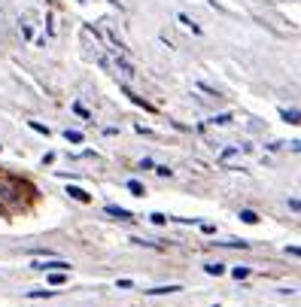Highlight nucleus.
Instances as JSON below:
<instances>
[{
  "instance_id": "0eeeda50",
  "label": "nucleus",
  "mask_w": 301,
  "mask_h": 307,
  "mask_svg": "<svg viewBox=\"0 0 301 307\" xmlns=\"http://www.w3.org/2000/svg\"><path fill=\"white\" fill-rule=\"evenodd\" d=\"M252 274V268H247V265H234V268H231V277H234V280H247Z\"/></svg>"
},
{
  "instance_id": "6e6552de",
  "label": "nucleus",
  "mask_w": 301,
  "mask_h": 307,
  "mask_svg": "<svg viewBox=\"0 0 301 307\" xmlns=\"http://www.w3.org/2000/svg\"><path fill=\"white\" fill-rule=\"evenodd\" d=\"M170 292H183L180 286H152L146 295H170Z\"/></svg>"
},
{
  "instance_id": "412c9836",
  "label": "nucleus",
  "mask_w": 301,
  "mask_h": 307,
  "mask_svg": "<svg viewBox=\"0 0 301 307\" xmlns=\"http://www.w3.org/2000/svg\"><path fill=\"white\" fill-rule=\"evenodd\" d=\"M295 149H298V152H301V143H298V146H295Z\"/></svg>"
},
{
  "instance_id": "2eb2a0df",
  "label": "nucleus",
  "mask_w": 301,
  "mask_h": 307,
  "mask_svg": "<svg viewBox=\"0 0 301 307\" xmlns=\"http://www.w3.org/2000/svg\"><path fill=\"white\" fill-rule=\"evenodd\" d=\"M149 222H152V225H165L167 216H165V213H152V216H149Z\"/></svg>"
},
{
  "instance_id": "a211bd4d",
  "label": "nucleus",
  "mask_w": 301,
  "mask_h": 307,
  "mask_svg": "<svg viewBox=\"0 0 301 307\" xmlns=\"http://www.w3.org/2000/svg\"><path fill=\"white\" fill-rule=\"evenodd\" d=\"M73 113H76V116H83V119H88V110L83 104H73Z\"/></svg>"
},
{
  "instance_id": "9b49d317",
  "label": "nucleus",
  "mask_w": 301,
  "mask_h": 307,
  "mask_svg": "<svg viewBox=\"0 0 301 307\" xmlns=\"http://www.w3.org/2000/svg\"><path fill=\"white\" fill-rule=\"evenodd\" d=\"M180 25H186V28H189L192 33H201V28H198V25H195V21H192L189 16H180Z\"/></svg>"
},
{
  "instance_id": "4be33fe9",
  "label": "nucleus",
  "mask_w": 301,
  "mask_h": 307,
  "mask_svg": "<svg viewBox=\"0 0 301 307\" xmlns=\"http://www.w3.org/2000/svg\"><path fill=\"white\" fill-rule=\"evenodd\" d=\"M0 149H3V146H0Z\"/></svg>"
},
{
  "instance_id": "6ab92c4d",
  "label": "nucleus",
  "mask_w": 301,
  "mask_h": 307,
  "mask_svg": "<svg viewBox=\"0 0 301 307\" xmlns=\"http://www.w3.org/2000/svg\"><path fill=\"white\" fill-rule=\"evenodd\" d=\"M31 128H33V131H40V134H49V128H43L40 122H31Z\"/></svg>"
},
{
  "instance_id": "f3484780",
  "label": "nucleus",
  "mask_w": 301,
  "mask_h": 307,
  "mask_svg": "<svg viewBox=\"0 0 301 307\" xmlns=\"http://www.w3.org/2000/svg\"><path fill=\"white\" fill-rule=\"evenodd\" d=\"M155 174H158V177H165V179H167V177L173 174V170H170L167 164H155Z\"/></svg>"
},
{
  "instance_id": "20e7f679",
  "label": "nucleus",
  "mask_w": 301,
  "mask_h": 307,
  "mask_svg": "<svg viewBox=\"0 0 301 307\" xmlns=\"http://www.w3.org/2000/svg\"><path fill=\"white\" fill-rule=\"evenodd\" d=\"M67 195H70L73 201H79V204H88L91 201V195H88L85 189H79V186H67Z\"/></svg>"
},
{
  "instance_id": "ddd939ff",
  "label": "nucleus",
  "mask_w": 301,
  "mask_h": 307,
  "mask_svg": "<svg viewBox=\"0 0 301 307\" xmlns=\"http://www.w3.org/2000/svg\"><path fill=\"white\" fill-rule=\"evenodd\" d=\"M286 207L295 210V213H301V198H286Z\"/></svg>"
},
{
  "instance_id": "7ed1b4c3",
  "label": "nucleus",
  "mask_w": 301,
  "mask_h": 307,
  "mask_svg": "<svg viewBox=\"0 0 301 307\" xmlns=\"http://www.w3.org/2000/svg\"><path fill=\"white\" fill-rule=\"evenodd\" d=\"M228 271V265H222V261H204V274H210V277H222Z\"/></svg>"
},
{
  "instance_id": "f03ea898",
  "label": "nucleus",
  "mask_w": 301,
  "mask_h": 307,
  "mask_svg": "<svg viewBox=\"0 0 301 307\" xmlns=\"http://www.w3.org/2000/svg\"><path fill=\"white\" fill-rule=\"evenodd\" d=\"M103 213H107V216H116V219H122V222H131V219H134V213H131V210L116 207V204H107V207H103Z\"/></svg>"
},
{
  "instance_id": "4468645a",
  "label": "nucleus",
  "mask_w": 301,
  "mask_h": 307,
  "mask_svg": "<svg viewBox=\"0 0 301 307\" xmlns=\"http://www.w3.org/2000/svg\"><path fill=\"white\" fill-rule=\"evenodd\" d=\"M64 137L70 143H83V134H79V131H64Z\"/></svg>"
},
{
  "instance_id": "aec40b11",
  "label": "nucleus",
  "mask_w": 301,
  "mask_h": 307,
  "mask_svg": "<svg viewBox=\"0 0 301 307\" xmlns=\"http://www.w3.org/2000/svg\"><path fill=\"white\" fill-rule=\"evenodd\" d=\"M286 253H289V256H298V259H301V249H298V246H286Z\"/></svg>"
},
{
  "instance_id": "39448f33",
  "label": "nucleus",
  "mask_w": 301,
  "mask_h": 307,
  "mask_svg": "<svg viewBox=\"0 0 301 307\" xmlns=\"http://www.w3.org/2000/svg\"><path fill=\"white\" fill-rule=\"evenodd\" d=\"M280 119L289 125H301V113L298 110H280Z\"/></svg>"
},
{
  "instance_id": "f8f14e48",
  "label": "nucleus",
  "mask_w": 301,
  "mask_h": 307,
  "mask_svg": "<svg viewBox=\"0 0 301 307\" xmlns=\"http://www.w3.org/2000/svg\"><path fill=\"white\" fill-rule=\"evenodd\" d=\"M116 64H119V70H122L125 76H134V67H131L128 61H122V58H119V61H116Z\"/></svg>"
},
{
  "instance_id": "423d86ee",
  "label": "nucleus",
  "mask_w": 301,
  "mask_h": 307,
  "mask_svg": "<svg viewBox=\"0 0 301 307\" xmlns=\"http://www.w3.org/2000/svg\"><path fill=\"white\" fill-rule=\"evenodd\" d=\"M67 283V271H49V286H64Z\"/></svg>"
},
{
  "instance_id": "f257e3e1",
  "label": "nucleus",
  "mask_w": 301,
  "mask_h": 307,
  "mask_svg": "<svg viewBox=\"0 0 301 307\" xmlns=\"http://www.w3.org/2000/svg\"><path fill=\"white\" fill-rule=\"evenodd\" d=\"M31 268H33V271H46V274H49V271H70V261H64V259H49V261H33Z\"/></svg>"
},
{
  "instance_id": "9d476101",
  "label": "nucleus",
  "mask_w": 301,
  "mask_h": 307,
  "mask_svg": "<svg viewBox=\"0 0 301 307\" xmlns=\"http://www.w3.org/2000/svg\"><path fill=\"white\" fill-rule=\"evenodd\" d=\"M240 219H244L247 225H256L259 222V213L256 210H244V213H240Z\"/></svg>"
},
{
  "instance_id": "1a4fd4ad",
  "label": "nucleus",
  "mask_w": 301,
  "mask_h": 307,
  "mask_svg": "<svg viewBox=\"0 0 301 307\" xmlns=\"http://www.w3.org/2000/svg\"><path fill=\"white\" fill-rule=\"evenodd\" d=\"M128 192H131V195H137V198H143V195H146L143 183H137V179H128Z\"/></svg>"
},
{
  "instance_id": "dca6fc26",
  "label": "nucleus",
  "mask_w": 301,
  "mask_h": 307,
  "mask_svg": "<svg viewBox=\"0 0 301 307\" xmlns=\"http://www.w3.org/2000/svg\"><path fill=\"white\" fill-rule=\"evenodd\" d=\"M31 298H49V295H55V292H49V289H33V292H28Z\"/></svg>"
}]
</instances>
